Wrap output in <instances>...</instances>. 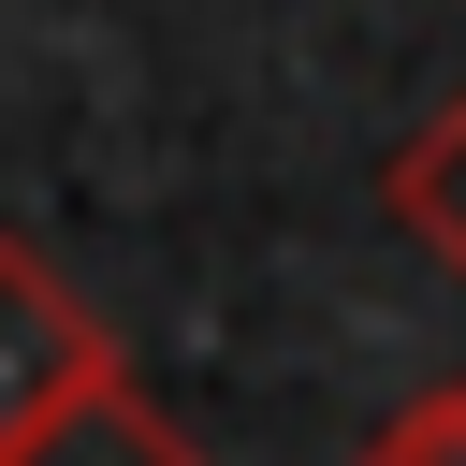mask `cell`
Instances as JSON below:
<instances>
[{"label":"cell","instance_id":"obj_4","mask_svg":"<svg viewBox=\"0 0 466 466\" xmlns=\"http://www.w3.org/2000/svg\"><path fill=\"white\" fill-rule=\"evenodd\" d=\"M350 466H466V364H451L437 393H408V408H393Z\"/></svg>","mask_w":466,"mask_h":466},{"label":"cell","instance_id":"obj_3","mask_svg":"<svg viewBox=\"0 0 466 466\" xmlns=\"http://www.w3.org/2000/svg\"><path fill=\"white\" fill-rule=\"evenodd\" d=\"M379 204H393V233H408L422 262L466 277V102H437V116L379 160Z\"/></svg>","mask_w":466,"mask_h":466},{"label":"cell","instance_id":"obj_2","mask_svg":"<svg viewBox=\"0 0 466 466\" xmlns=\"http://www.w3.org/2000/svg\"><path fill=\"white\" fill-rule=\"evenodd\" d=\"M0 466H204V437H189L131 364H102V379H87V393H58Z\"/></svg>","mask_w":466,"mask_h":466},{"label":"cell","instance_id":"obj_1","mask_svg":"<svg viewBox=\"0 0 466 466\" xmlns=\"http://www.w3.org/2000/svg\"><path fill=\"white\" fill-rule=\"evenodd\" d=\"M102 364H116L102 306H87V291H73L44 248H15V233H0V451H15V437H29L58 393H87Z\"/></svg>","mask_w":466,"mask_h":466}]
</instances>
